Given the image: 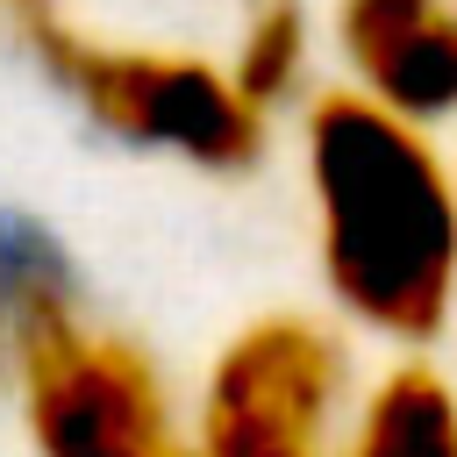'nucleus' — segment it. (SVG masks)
Segmentation results:
<instances>
[{
  "label": "nucleus",
  "mask_w": 457,
  "mask_h": 457,
  "mask_svg": "<svg viewBox=\"0 0 457 457\" xmlns=\"http://www.w3.org/2000/svg\"><path fill=\"white\" fill-rule=\"evenodd\" d=\"M36 64L121 143L171 150L200 171H243L264 150V114L228 86V71L171 50H114L64 21H43L21 36Z\"/></svg>",
  "instance_id": "nucleus-2"
},
{
  "label": "nucleus",
  "mask_w": 457,
  "mask_h": 457,
  "mask_svg": "<svg viewBox=\"0 0 457 457\" xmlns=\"http://www.w3.org/2000/svg\"><path fill=\"white\" fill-rule=\"evenodd\" d=\"M343 50L364 100L407 129L457 107V7L450 0H343Z\"/></svg>",
  "instance_id": "nucleus-5"
},
{
  "label": "nucleus",
  "mask_w": 457,
  "mask_h": 457,
  "mask_svg": "<svg viewBox=\"0 0 457 457\" xmlns=\"http://www.w3.org/2000/svg\"><path fill=\"white\" fill-rule=\"evenodd\" d=\"M350 421V357L307 314H264L221 343L200 407L186 414L193 457H336Z\"/></svg>",
  "instance_id": "nucleus-3"
},
{
  "label": "nucleus",
  "mask_w": 457,
  "mask_h": 457,
  "mask_svg": "<svg viewBox=\"0 0 457 457\" xmlns=\"http://www.w3.org/2000/svg\"><path fill=\"white\" fill-rule=\"evenodd\" d=\"M79 321H86V286L64 243L29 214H0V378Z\"/></svg>",
  "instance_id": "nucleus-6"
},
{
  "label": "nucleus",
  "mask_w": 457,
  "mask_h": 457,
  "mask_svg": "<svg viewBox=\"0 0 457 457\" xmlns=\"http://www.w3.org/2000/svg\"><path fill=\"white\" fill-rule=\"evenodd\" d=\"M0 14L14 21V36H29V29H43V21H57V0H0Z\"/></svg>",
  "instance_id": "nucleus-9"
},
{
  "label": "nucleus",
  "mask_w": 457,
  "mask_h": 457,
  "mask_svg": "<svg viewBox=\"0 0 457 457\" xmlns=\"http://www.w3.org/2000/svg\"><path fill=\"white\" fill-rule=\"evenodd\" d=\"M336 457H457V393L428 364H393L350 400Z\"/></svg>",
  "instance_id": "nucleus-7"
},
{
  "label": "nucleus",
  "mask_w": 457,
  "mask_h": 457,
  "mask_svg": "<svg viewBox=\"0 0 457 457\" xmlns=\"http://www.w3.org/2000/svg\"><path fill=\"white\" fill-rule=\"evenodd\" d=\"M307 186L328 300L386 343H428L457 300V179L428 136L364 93H321Z\"/></svg>",
  "instance_id": "nucleus-1"
},
{
  "label": "nucleus",
  "mask_w": 457,
  "mask_h": 457,
  "mask_svg": "<svg viewBox=\"0 0 457 457\" xmlns=\"http://www.w3.org/2000/svg\"><path fill=\"white\" fill-rule=\"evenodd\" d=\"M300 57H307L300 0H257V7H250V29H243V43H236V71H228V86L264 114L271 100H286V93H293Z\"/></svg>",
  "instance_id": "nucleus-8"
},
{
  "label": "nucleus",
  "mask_w": 457,
  "mask_h": 457,
  "mask_svg": "<svg viewBox=\"0 0 457 457\" xmlns=\"http://www.w3.org/2000/svg\"><path fill=\"white\" fill-rule=\"evenodd\" d=\"M7 386L36 457H193L186 407L171 400L150 350L100 328L93 314L29 350Z\"/></svg>",
  "instance_id": "nucleus-4"
}]
</instances>
